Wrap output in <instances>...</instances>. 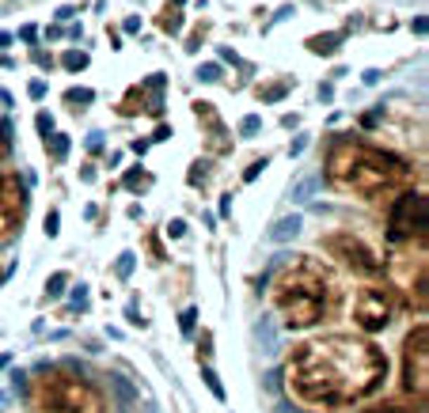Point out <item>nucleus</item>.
I'll list each match as a JSON object with an SVG mask.
<instances>
[{"label":"nucleus","mask_w":429,"mask_h":413,"mask_svg":"<svg viewBox=\"0 0 429 413\" xmlns=\"http://www.w3.org/2000/svg\"><path fill=\"white\" fill-rule=\"evenodd\" d=\"M282 375L296 406L312 413H334L380 391V383L388 379V356L365 337L323 334L293 345Z\"/></svg>","instance_id":"1"},{"label":"nucleus","mask_w":429,"mask_h":413,"mask_svg":"<svg viewBox=\"0 0 429 413\" xmlns=\"http://www.w3.org/2000/svg\"><path fill=\"white\" fill-rule=\"evenodd\" d=\"M327 182L361 201H384L410 186V163L391 148L357 137H338L327 152Z\"/></svg>","instance_id":"2"},{"label":"nucleus","mask_w":429,"mask_h":413,"mask_svg":"<svg viewBox=\"0 0 429 413\" xmlns=\"http://www.w3.org/2000/svg\"><path fill=\"white\" fill-rule=\"evenodd\" d=\"M334 277L319 266L315 258L296 255L277 269L274 285H270V299H274L277 315L285 318V326L293 330H312L331 315L334 304Z\"/></svg>","instance_id":"3"},{"label":"nucleus","mask_w":429,"mask_h":413,"mask_svg":"<svg viewBox=\"0 0 429 413\" xmlns=\"http://www.w3.org/2000/svg\"><path fill=\"white\" fill-rule=\"evenodd\" d=\"M27 406L31 413H107L99 387L69 364L39 368L27 383Z\"/></svg>","instance_id":"4"},{"label":"nucleus","mask_w":429,"mask_h":413,"mask_svg":"<svg viewBox=\"0 0 429 413\" xmlns=\"http://www.w3.org/2000/svg\"><path fill=\"white\" fill-rule=\"evenodd\" d=\"M388 239L399 247H425V194L403 190L391 197L388 209Z\"/></svg>","instance_id":"5"},{"label":"nucleus","mask_w":429,"mask_h":413,"mask_svg":"<svg viewBox=\"0 0 429 413\" xmlns=\"http://www.w3.org/2000/svg\"><path fill=\"white\" fill-rule=\"evenodd\" d=\"M319 247L327 250V258H334L342 269H350L353 277H376L380 269H384L376 250L361 236H353V231H331V236L319 239Z\"/></svg>","instance_id":"6"},{"label":"nucleus","mask_w":429,"mask_h":413,"mask_svg":"<svg viewBox=\"0 0 429 413\" xmlns=\"http://www.w3.org/2000/svg\"><path fill=\"white\" fill-rule=\"evenodd\" d=\"M391 315H395V288L391 285H365L357 288L350 307V318L361 334H380L391 326Z\"/></svg>","instance_id":"7"},{"label":"nucleus","mask_w":429,"mask_h":413,"mask_svg":"<svg viewBox=\"0 0 429 413\" xmlns=\"http://www.w3.org/2000/svg\"><path fill=\"white\" fill-rule=\"evenodd\" d=\"M403 387L407 394H418V402H425L429 391V326L418 323L403 341Z\"/></svg>","instance_id":"8"},{"label":"nucleus","mask_w":429,"mask_h":413,"mask_svg":"<svg viewBox=\"0 0 429 413\" xmlns=\"http://www.w3.org/2000/svg\"><path fill=\"white\" fill-rule=\"evenodd\" d=\"M414 247H407V255H399L391 262V277L399 280V288H407L410 296V307L425 311V250L410 255Z\"/></svg>","instance_id":"9"},{"label":"nucleus","mask_w":429,"mask_h":413,"mask_svg":"<svg viewBox=\"0 0 429 413\" xmlns=\"http://www.w3.org/2000/svg\"><path fill=\"white\" fill-rule=\"evenodd\" d=\"M23 209H27V190L20 175L0 171V243L12 239V231L23 224Z\"/></svg>","instance_id":"10"},{"label":"nucleus","mask_w":429,"mask_h":413,"mask_svg":"<svg viewBox=\"0 0 429 413\" xmlns=\"http://www.w3.org/2000/svg\"><path fill=\"white\" fill-rule=\"evenodd\" d=\"M194 118H198V126H205V148H209L213 156L232 152L228 129H225V121H220V114H217V107H213V102L198 99V102H194Z\"/></svg>","instance_id":"11"},{"label":"nucleus","mask_w":429,"mask_h":413,"mask_svg":"<svg viewBox=\"0 0 429 413\" xmlns=\"http://www.w3.org/2000/svg\"><path fill=\"white\" fill-rule=\"evenodd\" d=\"M342 42V34H315V39H308V50L312 53H334Z\"/></svg>","instance_id":"12"},{"label":"nucleus","mask_w":429,"mask_h":413,"mask_svg":"<svg viewBox=\"0 0 429 413\" xmlns=\"http://www.w3.org/2000/svg\"><path fill=\"white\" fill-rule=\"evenodd\" d=\"M46 152L61 163V159L69 156V137H65V133H50V137H46Z\"/></svg>","instance_id":"13"},{"label":"nucleus","mask_w":429,"mask_h":413,"mask_svg":"<svg viewBox=\"0 0 429 413\" xmlns=\"http://www.w3.org/2000/svg\"><path fill=\"white\" fill-rule=\"evenodd\" d=\"M91 99H95V91H88V88H69L65 91V102H69L72 110H84Z\"/></svg>","instance_id":"14"},{"label":"nucleus","mask_w":429,"mask_h":413,"mask_svg":"<svg viewBox=\"0 0 429 413\" xmlns=\"http://www.w3.org/2000/svg\"><path fill=\"white\" fill-rule=\"evenodd\" d=\"M152 186V175L141 171V167H133V171L126 175V190H148Z\"/></svg>","instance_id":"15"},{"label":"nucleus","mask_w":429,"mask_h":413,"mask_svg":"<svg viewBox=\"0 0 429 413\" xmlns=\"http://www.w3.org/2000/svg\"><path fill=\"white\" fill-rule=\"evenodd\" d=\"M361 413H422V409L403 406V402H380V406H369V409H361Z\"/></svg>","instance_id":"16"},{"label":"nucleus","mask_w":429,"mask_h":413,"mask_svg":"<svg viewBox=\"0 0 429 413\" xmlns=\"http://www.w3.org/2000/svg\"><path fill=\"white\" fill-rule=\"evenodd\" d=\"M65 285H69V273L61 269V273H53L50 280H46V296H50V299H58V296L65 292Z\"/></svg>","instance_id":"17"},{"label":"nucleus","mask_w":429,"mask_h":413,"mask_svg":"<svg viewBox=\"0 0 429 413\" xmlns=\"http://www.w3.org/2000/svg\"><path fill=\"white\" fill-rule=\"evenodd\" d=\"M289 91V80H282V83H270V88H258V99L263 102H277Z\"/></svg>","instance_id":"18"},{"label":"nucleus","mask_w":429,"mask_h":413,"mask_svg":"<svg viewBox=\"0 0 429 413\" xmlns=\"http://www.w3.org/2000/svg\"><path fill=\"white\" fill-rule=\"evenodd\" d=\"M202 375H205V387H209V391H213V398H217V402H225V398H228V394H225V387H220V379H217V372H213V368H205Z\"/></svg>","instance_id":"19"},{"label":"nucleus","mask_w":429,"mask_h":413,"mask_svg":"<svg viewBox=\"0 0 429 413\" xmlns=\"http://www.w3.org/2000/svg\"><path fill=\"white\" fill-rule=\"evenodd\" d=\"M61 65H65V69H69V72H80L84 65H88V53H77V50H69V53H65V57H61Z\"/></svg>","instance_id":"20"},{"label":"nucleus","mask_w":429,"mask_h":413,"mask_svg":"<svg viewBox=\"0 0 429 413\" xmlns=\"http://www.w3.org/2000/svg\"><path fill=\"white\" fill-rule=\"evenodd\" d=\"M160 27H164V31H179V27H183V15H179V8H167V12H164V20H160Z\"/></svg>","instance_id":"21"},{"label":"nucleus","mask_w":429,"mask_h":413,"mask_svg":"<svg viewBox=\"0 0 429 413\" xmlns=\"http://www.w3.org/2000/svg\"><path fill=\"white\" fill-rule=\"evenodd\" d=\"M258 126H263V121H258V114H247L244 121H239V133L251 137V133H258Z\"/></svg>","instance_id":"22"},{"label":"nucleus","mask_w":429,"mask_h":413,"mask_svg":"<svg viewBox=\"0 0 429 413\" xmlns=\"http://www.w3.org/2000/svg\"><path fill=\"white\" fill-rule=\"evenodd\" d=\"M58 224H61V217H58V212H46V228H42V231H46V236L53 239V236H58V231H61Z\"/></svg>","instance_id":"23"},{"label":"nucleus","mask_w":429,"mask_h":413,"mask_svg":"<svg viewBox=\"0 0 429 413\" xmlns=\"http://www.w3.org/2000/svg\"><path fill=\"white\" fill-rule=\"evenodd\" d=\"M167 236H171V239H183V236H186V220H171V224H167Z\"/></svg>","instance_id":"24"},{"label":"nucleus","mask_w":429,"mask_h":413,"mask_svg":"<svg viewBox=\"0 0 429 413\" xmlns=\"http://www.w3.org/2000/svg\"><path fill=\"white\" fill-rule=\"evenodd\" d=\"M129 269H133V255H129V250H126V255L118 258V273H122V277H129Z\"/></svg>","instance_id":"25"},{"label":"nucleus","mask_w":429,"mask_h":413,"mask_svg":"<svg viewBox=\"0 0 429 413\" xmlns=\"http://www.w3.org/2000/svg\"><path fill=\"white\" fill-rule=\"evenodd\" d=\"M194 318H198V311H194V307H190V311H183V318H179V326H183L186 334L194 330Z\"/></svg>","instance_id":"26"},{"label":"nucleus","mask_w":429,"mask_h":413,"mask_svg":"<svg viewBox=\"0 0 429 413\" xmlns=\"http://www.w3.org/2000/svg\"><path fill=\"white\" fill-rule=\"evenodd\" d=\"M198 76L202 80H220V69L217 65H205V69H198Z\"/></svg>","instance_id":"27"},{"label":"nucleus","mask_w":429,"mask_h":413,"mask_svg":"<svg viewBox=\"0 0 429 413\" xmlns=\"http://www.w3.org/2000/svg\"><path fill=\"white\" fill-rule=\"evenodd\" d=\"M263 167H266V159H255V163H251L247 171H244V178H247V182H251V178H255L258 171H263Z\"/></svg>","instance_id":"28"},{"label":"nucleus","mask_w":429,"mask_h":413,"mask_svg":"<svg viewBox=\"0 0 429 413\" xmlns=\"http://www.w3.org/2000/svg\"><path fill=\"white\" fill-rule=\"evenodd\" d=\"M39 133H42V137H50V133H53V121L46 118V114H39Z\"/></svg>","instance_id":"29"},{"label":"nucleus","mask_w":429,"mask_h":413,"mask_svg":"<svg viewBox=\"0 0 429 413\" xmlns=\"http://www.w3.org/2000/svg\"><path fill=\"white\" fill-rule=\"evenodd\" d=\"M31 95H34V99H42V95H46V83H42V80H34V83H31Z\"/></svg>","instance_id":"30"},{"label":"nucleus","mask_w":429,"mask_h":413,"mask_svg":"<svg viewBox=\"0 0 429 413\" xmlns=\"http://www.w3.org/2000/svg\"><path fill=\"white\" fill-rule=\"evenodd\" d=\"M4 148H8V140H4V129H0V156H4Z\"/></svg>","instance_id":"31"},{"label":"nucleus","mask_w":429,"mask_h":413,"mask_svg":"<svg viewBox=\"0 0 429 413\" xmlns=\"http://www.w3.org/2000/svg\"><path fill=\"white\" fill-rule=\"evenodd\" d=\"M175 4H183V0H175Z\"/></svg>","instance_id":"32"}]
</instances>
